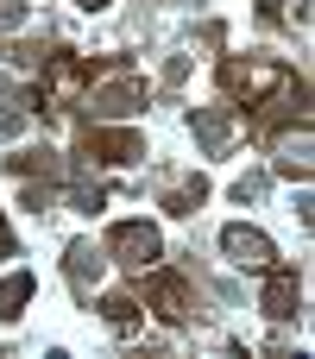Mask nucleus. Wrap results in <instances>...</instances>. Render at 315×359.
Returning <instances> with one entry per match:
<instances>
[{"label": "nucleus", "instance_id": "f257e3e1", "mask_svg": "<svg viewBox=\"0 0 315 359\" xmlns=\"http://www.w3.org/2000/svg\"><path fill=\"white\" fill-rule=\"evenodd\" d=\"M158 252H164V240H158L152 221H120V227L107 233V259H120L126 271H152Z\"/></svg>", "mask_w": 315, "mask_h": 359}, {"label": "nucleus", "instance_id": "f03ea898", "mask_svg": "<svg viewBox=\"0 0 315 359\" xmlns=\"http://www.w3.org/2000/svg\"><path fill=\"white\" fill-rule=\"evenodd\" d=\"M221 252H227V265H240V271H265V265H278V246H272L259 227H246V221L221 227Z\"/></svg>", "mask_w": 315, "mask_h": 359}, {"label": "nucleus", "instance_id": "7ed1b4c3", "mask_svg": "<svg viewBox=\"0 0 315 359\" xmlns=\"http://www.w3.org/2000/svg\"><path fill=\"white\" fill-rule=\"evenodd\" d=\"M259 309L272 322H297L303 316V278L290 265H265V290H259Z\"/></svg>", "mask_w": 315, "mask_h": 359}, {"label": "nucleus", "instance_id": "20e7f679", "mask_svg": "<svg viewBox=\"0 0 315 359\" xmlns=\"http://www.w3.org/2000/svg\"><path fill=\"white\" fill-rule=\"evenodd\" d=\"M82 151H95V158H107V164H139V158H145V139H139L133 126H88V133H82Z\"/></svg>", "mask_w": 315, "mask_h": 359}, {"label": "nucleus", "instance_id": "39448f33", "mask_svg": "<svg viewBox=\"0 0 315 359\" xmlns=\"http://www.w3.org/2000/svg\"><path fill=\"white\" fill-rule=\"evenodd\" d=\"M189 133L208 158H227L234 151V114L227 107H189Z\"/></svg>", "mask_w": 315, "mask_h": 359}, {"label": "nucleus", "instance_id": "423d86ee", "mask_svg": "<svg viewBox=\"0 0 315 359\" xmlns=\"http://www.w3.org/2000/svg\"><path fill=\"white\" fill-rule=\"evenodd\" d=\"M152 309H158L170 328H183V322L196 316V303H189V284H183L177 271H158V265H152Z\"/></svg>", "mask_w": 315, "mask_h": 359}, {"label": "nucleus", "instance_id": "0eeeda50", "mask_svg": "<svg viewBox=\"0 0 315 359\" xmlns=\"http://www.w3.org/2000/svg\"><path fill=\"white\" fill-rule=\"evenodd\" d=\"M88 107H95L101 120H126V114H139V107H145V82H139V76H120V82L95 88V95H88Z\"/></svg>", "mask_w": 315, "mask_h": 359}, {"label": "nucleus", "instance_id": "6e6552de", "mask_svg": "<svg viewBox=\"0 0 315 359\" xmlns=\"http://www.w3.org/2000/svg\"><path fill=\"white\" fill-rule=\"evenodd\" d=\"M101 252H95V240H69V252H63V271H69V290L88 303L95 297V284H101Z\"/></svg>", "mask_w": 315, "mask_h": 359}, {"label": "nucleus", "instance_id": "1a4fd4ad", "mask_svg": "<svg viewBox=\"0 0 315 359\" xmlns=\"http://www.w3.org/2000/svg\"><path fill=\"white\" fill-rule=\"evenodd\" d=\"M44 76H51V95L57 101H76L82 82H88V63L82 57H44Z\"/></svg>", "mask_w": 315, "mask_h": 359}, {"label": "nucleus", "instance_id": "9d476101", "mask_svg": "<svg viewBox=\"0 0 315 359\" xmlns=\"http://www.w3.org/2000/svg\"><path fill=\"white\" fill-rule=\"evenodd\" d=\"M309 151H315L309 126L284 133V139H278V170H284V177H309Z\"/></svg>", "mask_w": 315, "mask_h": 359}, {"label": "nucleus", "instance_id": "9b49d317", "mask_svg": "<svg viewBox=\"0 0 315 359\" xmlns=\"http://www.w3.org/2000/svg\"><path fill=\"white\" fill-rule=\"evenodd\" d=\"M32 290H38V278H32V271H13V278H0V322H13V316L32 303Z\"/></svg>", "mask_w": 315, "mask_h": 359}, {"label": "nucleus", "instance_id": "f8f14e48", "mask_svg": "<svg viewBox=\"0 0 315 359\" xmlns=\"http://www.w3.org/2000/svg\"><path fill=\"white\" fill-rule=\"evenodd\" d=\"M202 196H208V183H202V177H183V183L164 189V215H196Z\"/></svg>", "mask_w": 315, "mask_h": 359}, {"label": "nucleus", "instance_id": "ddd939ff", "mask_svg": "<svg viewBox=\"0 0 315 359\" xmlns=\"http://www.w3.org/2000/svg\"><path fill=\"white\" fill-rule=\"evenodd\" d=\"M101 316H107V328H120V334H126V328H133V322H139V303H133V297H120V290H114V297H101Z\"/></svg>", "mask_w": 315, "mask_h": 359}, {"label": "nucleus", "instance_id": "4468645a", "mask_svg": "<svg viewBox=\"0 0 315 359\" xmlns=\"http://www.w3.org/2000/svg\"><path fill=\"white\" fill-rule=\"evenodd\" d=\"M13 170H44V177H63V158L57 151H19Z\"/></svg>", "mask_w": 315, "mask_h": 359}, {"label": "nucleus", "instance_id": "2eb2a0df", "mask_svg": "<svg viewBox=\"0 0 315 359\" xmlns=\"http://www.w3.org/2000/svg\"><path fill=\"white\" fill-rule=\"evenodd\" d=\"M69 208H76V215H101V208H107L101 183H76V189H69Z\"/></svg>", "mask_w": 315, "mask_h": 359}, {"label": "nucleus", "instance_id": "dca6fc26", "mask_svg": "<svg viewBox=\"0 0 315 359\" xmlns=\"http://www.w3.org/2000/svg\"><path fill=\"white\" fill-rule=\"evenodd\" d=\"M259 196H265V170H246V177L234 183V202L246 208V202H259Z\"/></svg>", "mask_w": 315, "mask_h": 359}, {"label": "nucleus", "instance_id": "f3484780", "mask_svg": "<svg viewBox=\"0 0 315 359\" xmlns=\"http://www.w3.org/2000/svg\"><path fill=\"white\" fill-rule=\"evenodd\" d=\"M25 19H32V6H25V0H0V32H19Z\"/></svg>", "mask_w": 315, "mask_h": 359}, {"label": "nucleus", "instance_id": "a211bd4d", "mask_svg": "<svg viewBox=\"0 0 315 359\" xmlns=\"http://www.w3.org/2000/svg\"><path fill=\"white\" fill-rule=\"evenodd\" d=\"M51 202H57L51 183H25V208H32V215H51Z\"/></svg>", "mask_w": 315, "mask_h": 359}, {"label": "nucleus", "instance_id": "6ab92c4d", "mask_svg": "<svg viewBox=\"0 0 315 359\" xmlns=\"http://www.w3.org/2000/svg\"><path fill=\"white\" fill-rule=\"evenodd\" d=\"M183 76H189V57H170V63H164V82H170V88H177V82H183Z\"/></svg>", "mask_w": 315, "mask_h": 359}, {"label": "nucleus", "instance_id": "aec40b11", "mask_svg": "<svg viewBox=\"0 0 315 359\" xmlns=\"http://www.w3.org/2000/svg\"><path fill=\"white\" fill-rule=\"evenodd\" d=\"M297 221H303V227L315 221V196H309V189H297Z\"/></svg>", "mask_w": 315, "mask_h": 359}, {"label": "nucleus", "instance_id": "412c9836", "mask_svg": "<svg viewBox=\"0 0 315 359\" xmlns=\"http://www.w3.org/2000/svg\"><path fill=\"white\" fill-rule=\"evenodd\" d=\"M0 252H13V233H6V221H0Z\"/></svg>", "mask_w": 315, "mask_h": 359}, {"label": "nucleus", "instance_id": "4be33fe9", "mask_svg": "<svg viewBox=\"0 0 315 359\" xmlns=\"http://www.w3.org/2000/svg\"><path fill=\"white\" fill-rule=\"evenodd\" d=\"M76 6H82V13H101V6H107V0H76Z\"/></svg>", "mask_w": 315, "mask_h": 359}, {"label": "nucleus", "instance_id": "5701e85b", "mask_svg": "<svg viewBox=\"0 0 315 359\" xmlns=\"http://www.w3.org/2000/svg\"><path fill=\"white\" fill-rule=\"evenodd\" d=\"M278 6H284V0H259V13H278Z\"/></svg>", "mask_w": 315, "mask_h": 359}]
</instances>
